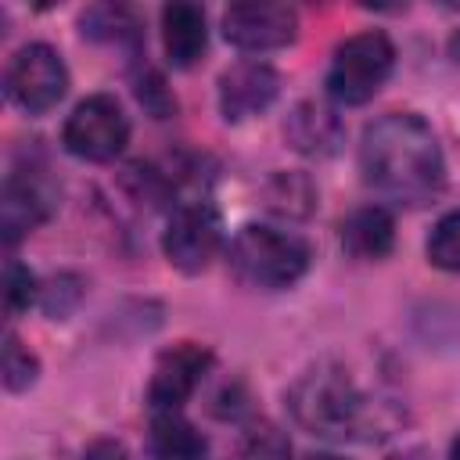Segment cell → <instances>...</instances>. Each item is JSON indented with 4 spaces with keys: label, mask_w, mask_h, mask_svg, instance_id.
<instances>
[{
    "label": "cell",
    "mask_w": 460,
    "mask_h": 460,
    "mask_svg": "<svg viewBox=\"0 0 460 460\" xmlns=\"http://www.w3.org/2000/svg\"><path fill=\"white\" fill-rule=\"evenodd\" d=\"M428 262L446 273H460V208L446 212L428 237Z\"/></svg>",
    "instance_id": "obj_19"
},
{
    "label": "cell",
    "mask_w": 460,
    "mask_h": 460,
    "mask_svg": "<svg viewBox=\"0 0 460 460\" xmlns=\"http://www.w3.org/2000/svg\"><path fill=\"white\" fill-rule=\"evenodd\" d=\"M79 25H83V36H90V40L140 47V22L129 7H115V4L90 7V11H83Z\"/></svg>",
    "instance_id": "obj_16"
},
{
    "label": "cell",
    "mask_w": 460,
    "mask_h": 460,
    "mask_svg": "<svg viewBox=\"0 0 460 460\" xmlns=\"http://www.w3.org/2000/svg\"><path fill=\"white\" fill-rule=\"evenodd\" d=\"M137 86V101L155 115V119H169L172 111H176V101H172V93L165 90V79L158 75V72H151V68H144L137 79H133Z\"/></svg>",
    "instance_id": "obj_22"
},
{
    "label": "cell",
    "mask_w": 460,
    "mask_h": 460,
    "mask_svg": "<svg viewBox=\"0 0 460 460\" xmlns=\"http://www.w3.org/2000/svg\"><path fill=\"white\" fill-rule=\"evenodd\" d=\"M449 50H453V58H456V61H460V32H456V36H453V43H449Z\"/></svg>",
    "instance_id": "obj_25"
},
{
    "label": "cell",
    "mask_w": 460,
    "mask_h": 460,
    "mask_svg": "<svg viewBox=\"0 0 460 460\" xmlns=\"http://www.w3.org/2000/svg\"><path fill=\"white\" fill-rule=\"evenodd\" d=\"M291 417L323 438H381L399 420L385 399H370L338 363L305 370L288 392Z\"/></svg>",
    "instance_id": "obj_2"
},
{
    "label": "cell",
    "mask_w": 460,
    "mask_h": 460,
    "mask_svg": "<svg viewBox=\"0 0 460 460\" xmlns=\"http://www.w3.org/2000/svg\"><path fill=\"white\" fill-rule=\"evenodd\" d=\"M4 86H7V97L29 111V115H43L50 111L65 90H68V68L61 61V54L47 43H25L11 65H7V75H4Z\"/></svg>",
    "instance_id": "obj_6"
},
{
    "label": "cell",
    "mask_w": 460,
    "mask_h": 460,
    "mask_svg": "<svg viewBox=\"0 0 460 460\" xmlns=\"http://www.w3.org/2000/svg\"><path fill=\"white\" fill-rule=\"evenodd\" d=\"M223 36L237 50H277L298 36V11L273 0L230 4L223 11Z\"/></svg>",
    "instance_id": "obj_9"
},
{
    "label": "cell",
    "mask_w": 460,
    "mask_h": 460,
    "mask_svg": "<svg viewBox=\"0 0 460 460\" xmlns=\"http://www.w3.org/2000/svg\"><path fill=\"white\" fill-rule=\"evenodd\" d=\"M277 93H280V75L266 61H237L219 75V111L226 122H241L266 111Z\"/></svg>",
    "instance_id": "obj_11"
},
{
    "label": "cell",
    "mask_w": 460,
    "mask_h": 460,
    "mask_svg": "<svg viewBox=\"0 0 460 460\" xmlns=\"http://www.w3.org/2000/svg\"><path fill=\"white\" fill-rule=\"evenodd\" d=\"M83 460H129V456H126V446H122V442H115V438H97V442L86 446Z\"/></svg>",
    "instance_id": "obj_24"
},
{
    "label": "cell",
    "mask_w": 460,
    "mask_h": 460,
    "mask_svg": "<svg viewBox=\"0 0 460 460\" xmlns=\"http://www.w3.org/2000/svg\"><path fill=\"white\" fill-rule=\"evenodd\" d=\"M4 302H7L11 316H18L22 309H29L36 302V277L29 273V266H22L14 259L4 270Z\"/></svg>",
    "instance_id": "obj_21"
},
{
    "label": "cell",
    "mask_w": 460,
    "mask_h": 460,
    "mask_svg": "<svg viewBox=\"0 0 460 460\" xmlns=\"http://www.w3.org/2000/svg\"><path fill=\"white\" fill-rule=\"evenodd\" d=\"M359 169L367 187H374L381 198L402 208L428 205L431 198H438L446 183L438 140L431 126L410 111H392L363 129Z\"/></svg>",
    "instance_id": "obj_1"
},
{
    "label": "cell",
    "mask_w": 460,
    "mask_h": 460,
    "mask_svg": "<svg viewBox=\"0 0 460 460\" xmlns=\"http://www.w3.org/2000/svg\"><path fill=\"white\" fill-rule=\"evenodd\" d=\"M40 374V359L18 341V334L4 338V388L7 392H25L36 385Z\"/></svg>",
    "instance_id": "obj_20"
},
{
    "label": "cell",
    "mask_w": 460,
    "mask_h": 460,
    "mask_svg": "<svg viewBox=\"0 0 460 460\" xmlns=\"http://www.w3.org/2000/svg\"><path fill=\"white\" fill-rule=\"evenodd\" d=\"M58 208V187L50 183V176L36 165H14L4 180L0 190V230L4 241L14 244L25 234H32L40 223L50 219V212Z\"/></svg>",
    "instance_id": "obj_8"
},
{
    "label": "cell",
    "mask_w": 460,
    "mask_h": 460,
    "mask_svg": "<svg viewBox=\"0 0 460 460\" xmlns=\"http://www.w3.org/2000/svg\"><path fill=\"white\" fill-rule=\"evenodd\" d=\"M79 298H83V280L72 277V273H58V277L43 288V309H47V316H54V320L68 316Z\"/></svg>",
    "instance_id": "obj_23"
},
{
    "label": "cell",
    "mask_w": 460,
    "mask_h": 460,
    "mask_svg": "<svg viewBox=\"0 0 460 460\" xmlns=\"http://www.w3.org/2000/svg\"><path fill=\"white\" fill-rule=\"evenodd\" d=\"M147 453H151V460H205L208 442L180 410H169V413L151 417Z\"/></svg>",
    "instance_id": "obj_14"
},
{
    "label": "cell",
    "mask_w": 460,
    "mask_h": 460,
    "mask_svg": "<svg viewBox=\"0 0 460 460\" xmlns=\"http://www.w3.org/2000/svg\"><path fill=\"white\" fill-rule=\"evenodd\" d=\"M212 367V352L205 345H194V341H180L172 349H165L158 359H155V370H151V381H147V402L155 413H169V410H180L194 388L201 385V377L208 374Z\"/></svg>",
    "instance_id": "obj_10"
},
{
    "label": "cell",
    "mask_w": 460,
    "mask_h": 460,
    "mask_svg": "<svg viewBox=\"0 0 460 460\" xmlns=\"http://www.w3.org/2000/svg\"><path fill=\"white\" fill-rule=\"evenodd\" d=\"M341 244L356 259H385L395 244V223L388 208L381 205H363L341 223Z\"/></svg>",
    "instance_id": "obj_15"
},
{
    "label": "cell",
    "mask_w": 460,
    "mask_h": 460,
    "mask_svg": "<svg viewBox=\"0 0 460 460\" xmlns=\"http://www.w3.org/2000/svg\"><path fill=\"white\" fill-rule=\"evenodd\" d=\"M61 144L68 155L86 162H111L129 144V119L111 93H93L75 104L61 129Z\"/></svg>",
    "instance_id": "obj_5"
},
{
    "label": "cell",
    "mask_w": 460,
    "mask_h": 460,
    "mask_svg": "<svg viewBox=\"0 0 460 460\" xmlns=\"http://www.w3.org/2000/svg\"><path fill=\"white\" fill-rule=\"evenodd\" d=\"M309 460H341V456H331V453H316V456H309Z\"/></svg>",
    "instance_id": "obj_27"
},
{
    "label": "cell",
    "mask_w": 460,
    "mask_h": 460,
    "mask_svg": "<svg viewBox=\"0 0 460 460\" xmlns=\"http://www.w3.org/2000/svg\"><path fill=\"white\" fill-rule=\"evenodd\" d=\"M449 460H460V435H456V442H453V449H449Z\"/></svg>",
    "instance_id": "obj_26"
},
{
    "label": "cell",
    "mask_w": 460,
    "mask_h": 460,
    "mask_svg": "<svg viewBox=\"0 0 460 460\" xmlns=\"http://www.w3.org/2000/svg\"><path fill=\"white\" fill-rule=\"evenodd\" d=\"M395 68V47L385 32L370 29L338 43L327 68V93L338 104H367Z\"/></svg>",
    "instance_id": "obj_4"
},
{
    "label": "cell",
    "mask_w": 460,
    "mask_h": 460,
    "mask_svg": "<svg viewBox=\"0 0 460 460\" xmlns=\"http://www.w3.org/2000/svg\"><path fill=\"white\" fill-rule=\"evenodd\" d=\"M266 205L280 216H309L316 205V190L302 172H277L266 183Z\"/></svg>",
    "instance_id": "obj_17"
},
{
    "label": "cell",
    "mask_w": 460,
    "mask_h": 460,
    "mask_svg": "<svg viewBox=\"0 0 460 460\" xmlns=\"http://www.w3.org/2000/svg\"><path fill=\"white\" fill-rule=\"evenodd\" d=\"M223 244V219H219V208L205 198H190L183 205H176L169 226H165V237H162V248H165V259L183 270V273H201L216 252Z\"/></svg>",
    "instance_id": "obj_7"
},
{
    "label": "cell",
    "mask_w": 460,
    "mask_h": 460,
    "mask_svg": "<svg viewBox=\"0 0 460 460\" xmlns=\"http://www.w3.org/2000/svg\"><path fill=\"white\" fill-rule=\"evenodd\" d=\"M288 456H291V446L284 431L270 420H252L234 446V460H288Z\"/></svg>",
    "instance_id": "obj_18"
},
{
    "label": "cell",
    "mask_w": 460,
    "mask_h": 460,
    "mask_svg": "<svg viewBox=\"0 0 460 460\" xmlns=\"http://www.w3.org/2000/svg\"><path fill=\"white\" fill-rule=\"evenodd\" d=\"M284 137L295 151L313 155V158H327L345 144V122L341 115L323 104V101H302L288 122H284Z\"/></svg>",
    "instance_id": "obj_12"
},
{
    "label": "cell",
    "mask_w": 460,
    "mask_h": 460,
    "mask_svg": "<svg viewBox=\"0 0 460 460\" xmlns=\"http://www.w3.org/2000/svg\"><path fill=\"white\" fill-rule=\"evenodd\" d=\"M162 47L172 68H190L208 47L205 11L187 0H172L162 7Z\"/></svg>",
    "instance_id": "obj_13"
},
{
    "label": "cell",
    "mask_w": 460,
    "mask_h": 460,
    "mask_svg": "<svg viewBox=\"0 0 460 460\" xmlns=\"http://www.w3.org/2000/svg\"><path fill=\"white\" fill-rule=\"evenodd\" d=\"M226 262L241 284L280 291V288H291L309 270V244L291 230L248 223L234 234Z\"/></svg>",
    "instance_id": "obj_3"
}]
</instances>
